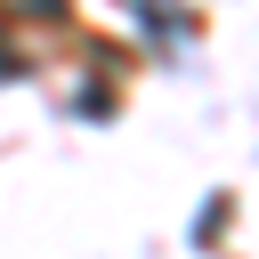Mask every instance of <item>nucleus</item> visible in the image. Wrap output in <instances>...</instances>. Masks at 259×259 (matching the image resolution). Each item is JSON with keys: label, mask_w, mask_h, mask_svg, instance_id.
<instances>
[{"label": "nucleus", "mask_w": 259, "mask_h": 259, "mask_svg": "<svg viewBox=\"0 0 259 259\" xmlns=\"http://www.w3.org/2000/svg\"><path fill=\"white\" fill-rule=\"evenodd\" d=\"M8 73H24V57H16V49H0V81H8Z\"/></svg>", "instance_id": "f257e3e1"}]
</instances>
